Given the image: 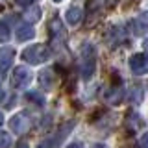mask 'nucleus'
Wrapping results in <instances>:
<instances>
[{
  "instance_id": "nucleus-1",
  "label": "nucleus",
  "mask_w": 148,
  "mask_h": 148,
  "mask_svg": "<svg viewBox=\"0 0 148 148\" xmlns=\"http://www.w3.org/2000/svg\"><path fill=\"white\" fill-rule=\"evenodd\" d=\"M78 69L83 80H89L96 71V54H95V46L85 43L82 46L80 59H78Z\"/></svg>"
},
{
  "instance_id": "nucleus-15",
  "label": "nucleus",
  "mask_w": 148,
  "mask_h": 148,
  "mask_svg": "<svg viewBox=\"0 0 148 148\" xmlns=\"http://www.w3.org/2000/svg\"><path fill=\"white\" fill-rule=\"evenodd\" d=\"M34 2H35V0H17V4H18L21 8H28L30 4H34Z\"/></svg>"
},
{
  "instance_id": "nucleus-5",
  "label": "nucleus",
  "mask_w": 148,
  "mask_h": 148,
  "mask_svg": "<svg viewBox=\"0 0 148 148\" xmlns=\"http://www.w3.org/2000/svg\"><path fill=\"white\" fill-rule=\"evenodd\" d=\"M37 80H39V85L45 91H52L54 85H56V74H54L52 69H43L39 72V76H37Z\"/></svg>"
},
{
  "instance_id": "nucleus-17",
  "label": "nucleus",
  "mask_w": 148,
  "mask_h": 148,
  "mask_svg": "<svg viewBox=\"0 0 148 148\" xmlns=\"http://www.w3.org/2000/svg\"><path fill=\"white\" fill-rule=\"evenodd\" d=\"M67 148H83V145L82 143H72V145H69Z\"/></svg>"
},
{
  "instance_id": "nucleus-16",
  "label": "nucleus",
  "mask_w": 148,
  "mask_h": 148,
  "mask_svg": "<svg viewBox=\"0 0 148 148\" xmlns=\"http://www.w3.org/2000/svg\"><path fill=\"white\" fill-rule=\"evenodd\" d=\"M143 50H145V54L148 56V39H145V41H143Z\"/></svg>"
},
{
  "instance_id": "nucleus-9",
  "label": "nucleus",
  "mask_w": 148,
  "mask_h": 148,
  "mask_svg": "<svg viewBox=\"0 0 148 148\" xmlns=\"http://www.w3.org/2000/svg\"><path fill=\"white\" fill-rule=\"evenodd\" d=\"M67 22L69 24H78V22L82 21V17H83V11H82V8H78V6H72L71 9H67Z\"/></svg>"
},
{
  "instance_id": "nucleus-3",
  "label": "nucleus",
  "mask_w": 148,
  "mask_h": 148,
  "mask_svg": "<svg viewBox=\"0 0 148 148\" xmlns=\"http://www.w3.org/2000/svg\"><path fill=\"white\" fill-rule=\"evenodd\" d=\"M9 128L13 130V133H17V135H22L24 132H28V130L32 128V119L28 113H17L13 115L11 120H9Z\"/></svg>"
},
{
  "instance_id": "nucleus-13",
  "label": "nucleus",
  "mask_w": 148,
  "mask_h": 148,
  "mask_svg": "<svg viewBox=\"0 0 148 148\" xmlns=\"http://www.w3.org/2000/svg\"><path fill=\"white\" fill-rule=\"evenodd\" d=\"M11 143H13V139L8 132H0V148H9Z\"/></svg>"
},
{
  "instance_id": "nucleus-12",
  "label": "nucleus",
  "mask_w": 148,
  "mask_h": 148,
  "mask_svg": "<svg viewBox=\"0 0 148 148\" xmlns=\"http://www.w3.org/2000/svg\"><path fill=\"white\" fill-rule=\"evenodd\" d=\"M26 100L34 102V104H37V106H45V98L39 95V92H35V91H30V92H26Z\"/></svg>"
},
{
  "instance_id": "nucleus-2",
  "label": "nucleus",
  "mask_w": 148,
  "mask_h": 148,
  "mask_svg": "<svg viewBox=\"0 0 148 148\" xmlns=\"http://www.w3.org/2000/svg\"><path fill=\"white\" fill-rule=\"evenodd\" d=\"M50 56H52V50H50L48 45H32L24 48V52H22V59H24L26 63L30 65H39V63H45L50 59Z\"/></svg>"
},
{
  "instance_id": "nucleus-21",
  "label": "nucleus",
  "mask_w": 148,
  "mask_h": 148,
  "mask_svg": "<svg viewBox=\"0 0 148 148\" xmlns=\"http://www.w3.org/2000/svg\"><path fill=\"white\" fill-rule=\"evenodd\" d=\"M52 2H61V0H52Z\"/></svg>"
},
{
  "instance_id": "nucleus-4",
  "label": "nucleus",
  "mask_w": 148,
  "mask_h": 148,
  "mask_svg": "<svg viewBox=\"0 0 148 148\" xmlns=\"http://www.w3.org/2000/svg\"><path fill=\"white\" fill-rule=\"evenodd\" d=\"M130 69L137 76L148 74V56L146 54H133L130 58Z\"/></svg>"
},
{
  "instance_id": "nucleus-20",
  "label": "nucleus",
  "mask_w": 148,
  "mask_h": 148,
  "mask_svg": "<svg viewBox=\"0 0 148 148\" xmlns=\"http://www.w3.org/2000/svg\"><path fill=\"white\" fill-rule=\"evenodd\" d=\"M2 122H4V115L0 113V126H2Z\"/></svg>"
},
{
  "instance_id": "nucleus-10",
  "label": "nucleus",
  "mask_w": 148,
  "mask_h": 148,
  "mask_svg": "<svg viewBox=\"0 0 148 148\" xmlns=\"http://www.w3.org/2000/svg\"><path fill=\"white\" fill-rule=\"evenodd\" d=\"M146 32H148V15H143L133 22V34L143 35V34H146Z\"/></svg>"
},
{
  "instance_id": "nucleus-7",
  "label": "nucleus",
  "mask_w": 148,
  "mask_h": 148,
  "mask_svg": "<svg viewBox=\"0 0 148 148\" xmlns=\"http://www.w3.org/2000/svg\"><path fill=\"white\" fill-rule=\"evenodd\" d=\"M30 80H32L30 69H26V67H15L13 69V82L17 85H26Z\"/></svg>"
},
{
  "instance_id": "nucleus-11",
  "label": "nucleus",
  "mask_w": 148,
  "mask_h": 148,
  "mask_svg": "<svg viewBox=\"0 0 148 148\" xmlns=\"http://www.w3.org/2000/svg\"><path fill=\"white\" fill-rule=\"evenodd\" d=\"M39 18H41V8L28 9V11L24 13V21L28 22V24H34V22H37Z\"/></svg>"
},
{
  "instance_id": "nucleus-19",
  "label": "nucleus",
  "mask_w": 148,
  "mask_h": 148,
  "mask_svg": "<svg viewBox=\"0 0 148 148\" xmlns=\"http://www.w3.org/2000/svg\"><path fill=\"white\" fill-rule=\"evenodd\" d=\"M2 98H4V91H2V87H0V102H2Z\"/></svg>"
},
{
  "instance_id": "nucleus-18",
  "label": "nucleus",
  "mask_w": 148,
  "mask_h": 148,
  "mask_svg": "<svg viewBox=\"0 0 148 148\" xmlns=\"http://www.w3.org/2000/svg\"><path fill=\"white\" fill-rule=\"evenodd\" d=\"M18 148H28V145H26V143H21V145H18Z\"/></svg>"
},
{
  "instance_id": "nucleus-6",
  "label": "nucleus",
  "mask_w": 148,
  "mask_h": 148,
  "mask_svg": "<svg viewBox=\"0 0 148 148\" xmlns=\"http://www.w3.org/2000/svg\"><path fill=\"white\" fill-rule=\"evenodd\" d=\"M13 54H15L13 48H2L0 50V80L6 76L9 65H11V61H13Z\"/></svg>"
},
{
  "instance_id": "nucleus-14",
  "label": "nucleus",
  "mask_w": 148,
  "mask_h": 148,
  "mask_svg": "<svg viewBox=\"0 0 148 148\" xmlns=\"http://www.w3.org/2000/svg\"><path fill=\"white\" fill-rule=\"evenodd\" d=\"M9 26L6 24V22H2L0 21V43H6V41L9 39Z\"/></svg>"
},
{
  "instance_id": "nucleus-8",
  "label": "nucleus",
  "mask_w": 148,
  "mask_h": 148,
  "mask_svg": "<svg viewBox=\"0 0 148 148\" xmlns=\"http://www.w3.org/2000/svg\"><path fill=\"white\" fill-rule=\"evenodd\" d=\"M34 35H35V30L32 28V24H28V22L17 28V41H21V43L34 39Z\"/></svg>"
}]
</instances>
